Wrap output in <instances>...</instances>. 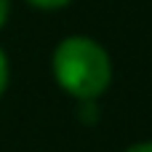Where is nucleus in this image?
Returning <instances> with one entry per match:
<instances>
[{
    "mask_svg": "<svg viewBox=\"0 0 152 152\" xmlns=\"http://www.w3.org/2000/svg\"><path fill=\"white\" fill-rule=\"evenodd\" d=\"M53 77L59 88L69 96L80 99H99L112 83V59L102 43L86 35L64 37L51 59Z\"/></svg>",
    "mask_w": 152,
    "mask_h": 152,
    "instance_id": "f257e3e1",
    "label": "nucleus"
},
{
    "mask_svg": "<svg viewBox=\"0 0 152 152\" xmlns=\"http://www.w3.org/2000/svg\"><path fill=\"white\" fill-rule=\"evenodd\" d=\"M83 123H88V126H94L96 120H99V104H96V99H80V115H77Z\"/></svg>",
    "mask_w": 152,
    "mask_h": 152,
    "instance_id": "f03ea898",
    "label": "nucleus"
},
{
    "mask_svg": "<svg viewBox=\"0 0 152 152\" xmlns=\"http://www.w3.org/2000/svg\"><path fill=\"white\" fill-rule=\"evenodd\" d=\"M32 8H37V11H61V8H67L72 0H27Z\"/></svg>",
    "mask_w": 152,
    "mask_h": 152,
    "instance_id": "7ed1b4c3",
    "label": "nucleus"
},
{
    "mask_svg": "<svg viewBox=\"0 0 152 152\" xmlns=\"http://www.w3.org/2000/svg\"><path fill=\"white\" fill-rule=\"evenodd\" d=\"M8 77H11L8 56H5V51L0 48V96H3V94H5V88H8Z\"/></svg>",
    "mask_w": 152,
    "mask_h": 152,
    "instance_id": "20e7f679",
    "label": "nucleus"
},
{
    "mask_svg": "<svg viewBox=\"0 0 152 152\" xmlns=\"http://www.w3.org/2000/svg\"><path fill=\"white\" fill-rule=\"evenodd\" d=\"M8 16H11V0H0V29L5 27Z\"/></svg>",
    "mask_w": 152,
    "mask_h": 152,
    "instance_id": "39448f33",
    "label": "nucleus"
},
{
    "mask_svg": "<svg viewBox=\"0 0 152 152\" xmlns=\"http://www.w3.org/2000/svg\"><path fill=\"white\" fill-rule=\"evenodd\" d=\"M126 152H152V142H139V144H131Z\"/></svg>",
    "mask_w": 152,
    "mask_h": 152,
    "instance_id": "423d86ee",
    "label": "nucleus"
}]
</instances>
